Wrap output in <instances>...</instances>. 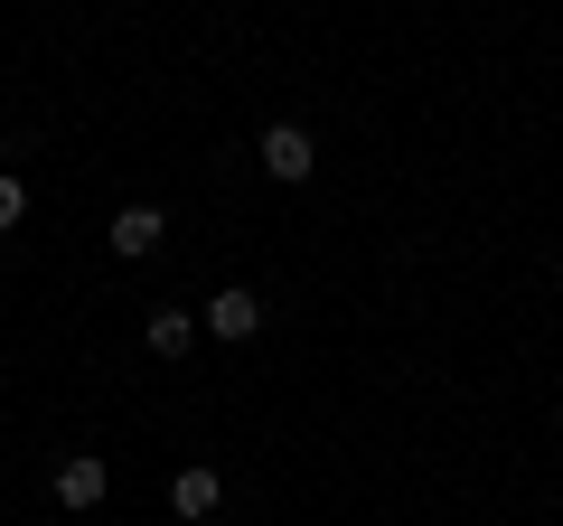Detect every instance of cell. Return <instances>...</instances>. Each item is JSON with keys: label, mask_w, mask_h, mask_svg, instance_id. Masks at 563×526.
<instances>
[{"label": "cell", "mask_w": 563, "mask_h": 526, "mask_svg": "<svg viewBox=\"0 0 563 526\" xmlns=\"http://www.w3.org/2000/svg\"><path fill=\"white\" fill-rule=\"evenodd\" d=\"M188 339H198L188 310H151V358H188Z\"/></svg>", "instance_id": "obj_6"}, {"label": "cell", "mask_w": 563, "mask_h": 526, "mask_svg": "<svg viewBox=\"0 0 563 526\" xmlns=\"http://www.w3.org/2000/svg\"><path fill=\"white\" fill-rule=\"evenodd\" d=\"M20 217H29V188L10 179V169H0V226H20Z\"/></svg>", "instance_id": "obj_7"}, {"label": "cell", "mask_w": 563, "mask_h": 526, "mask_svg": "<svg viewBox=\"0 0 563 526\" xmlns=\"http://www.w3.org/2000/svg\"><path fill=\"white\" fill-rule=\"evenodd\" d=\"M263 169H273L282 188H291V179H310V169H320V142H310L301 122H273V132H263Z\"/></svg>", "instance_id": "obj_1"}, {"label": "cell", "mask_w": 563, "mask_h": 526, "mask_svg": "<svg viewBox=\"0 0 563 526\" xmlns=\"http://www.w3.org/2000/svg\"><path fill=\"white\" fill-rule=\"evenodd\" d=\"M207 329H217V339H254L263 302H254V292H217V302H207Z\"/></svg>", "instance_id": "obj_4"}, {"label": "cell", "mask_w": 563, "mask_h": 526, "mask_svg": "<svg viewBox=\"0 0 563 526\" xmlns=\"http://www.w3.org/2000/svg\"><path fill=\"white\" fill-rule=\"evenodd\" d=\"M103 235H113V254H122V263H141V254H151V244L169 235V217H161V207H122V217L103 226Z\"/></svg>", "instance_id": "obj_3"}, {"label": "cell", "mask_w": 563, "mask_h": 526, "mask_svg": "<svg viewBox=\"0 0 563 526\" xmlns=\"http://www.w3.org/2000/svg\"><path fill=\"white\" fill-rule=\"evenodd\" d=\"M103 489H113V470H103L95 451H66V461H57V507H95Z\"/></svg>", "instance_id": "obj_2"}, {"label": "cell", "mask_w": 563, "mask_h": 526, "mask_svg": "<svg viewBox=\"0 0 563 526\" xmlns=\"http://www.w3.org/2000/svg\"><path fill=\"white\" fill-rule=\"evenodd\" d=\"M217 498H225L217 470H179V480H169V507H179V517H217Z\"/></svg>", "instance_id": "obj_5"}]
</instances>
